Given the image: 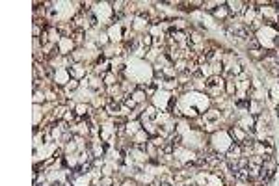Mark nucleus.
<instances>
[{
  "instance_id": "1",
  "label": "nucleus",
  "mask_w": 279,
  "mask_h": 186,
  "mask_svg": "<svg viewBox=\"0 0 279 186\" xmlns=\"http://www.w3.org/2000/svg\"><path fill=\"white\" fill-rule=\"evenodd\" d=\"M106 110H108L110 116H119V110H121V104L119 103H114V101H110L108 106H106Z\"/></svg>"
},
{
  "instance_id": "2",
  "label": "nucleus",
  "mask_w": 279,
  "mask_h": 186,
  "mask_svg": "<svg viewBox=\"0 0 279 186\" xmlns=\"http://www.w3.org/2000/svg\"><path fill=\"white\" fill-rule=\"evenodd\" d=\"M140 43H141V47H143L145 50H149L151 45H153V35H143V37L140 39Z\"/></svg>"
},
{
  "instance_id": "3",
  "label": "nucleus",
  "mask_w": 279,
  "mask_h": 186,
  "mask_svg": "<svg viewBox=\"0 0 279 186\" xmlns=\"http://www.w3.org/2000/svg\"><path fill=\"white\" fill-rule=\"evenodd\" d=\"M225 88H227V95H234L236 93V84L233 80H227L225 82Z\"/></svg>"
},
{
  "instance_id": "4",
  "label": "nucleus",
  "mask_w": 279,
  "mask_h": 186,
  "mask_svg": "<svg viewBox=\"0 0 279 186\" xmlns=\"http://www.w3.org/2000/svg\"><path fill=\"white\" fill-rule=\"evenodd\" d=\"M181 140H182L181 134H173V136H171V140H169V143L175 147V145H181Z\"/></svg>"
}]
</instances>
